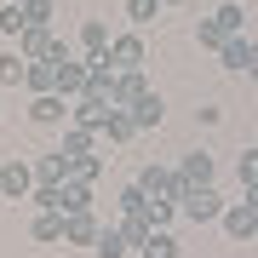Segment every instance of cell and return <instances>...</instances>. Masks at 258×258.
<instances>
[{"label":"cell","mask_w":258,"mask_h":258,"mask_svg":"<svg viewBox=\"0 0 258 258\" xmlns=\"http://www.w3.org/2000/svg\"><path fill=\"white\" fill-rule=\"evenodd\" d=\"M35 195V161H0V207H18Z\"/></svg>","instance_id":"obj_1"},{"label":"cell","mask_w":258,"mask_h":258,"mask_svg":"<svg viewBox=\"0 0 258 258\" xmlns=\"http://www.w3.org/2000/svg\"><path fill=\"white\" fill-rule=\"evenodd\" d=\"M195 120H201V126H218L224 109H218V103H201V109H195Z\"/></svg>","instance_id":"obj_33"},{"label":"cell","mask_w":258,"mask_h":258,"mask_svg":"<svg viewBox=\"0 0 258 258\" xmlns=\"http://www.w3.org/2000/svg\"><path fill=\"white\" fill-rule=\"evenodd\" d=\"M247 207H252V212H258V184H247Z\"/></svg>","instance_id":"obj_34"},{"label":"cell","mask_w":258,"mask_h":258,"mask_svg":"<svg viewBox=\"0 0 258 258\" xmlns=\"http://www.w3.org/2000/svg\"><path fill=\"white\" fill-rule=\"evenodd\" d=\"M57 92H63L69 103L86 92V57H75V52H63V57H57Z\"/></svg>","instance_id":"obj_7"},{"label":"cell","mask_w":258,"mask_h":258,"mask_svg":"<svg viewBox=\"0 0 258 258\" xmlns=\"http://www.w3.org/2000/svg\"><path fill=\"white\" fill-rule=\"evenodd\" d=\"M109 63L115 69H144V35H138V29L109 35Z\"/></svg>","instance_id":"obj_5"},{"label":"cell","mask_w":258,"mask_h":258,"mask_svg":"<svg viewBox=\"0 0 258 258\" xmlns=\"http://www.w3.org/2000/svg\"><path fill=\"white\" fill-rule=\"evenodd\" d=\"M92 207V184H81V178H63V212H86Z\"/></svg>","instance_id":"obj_25"},{"label":"cell","mask_w":258,"mask_h":258,"mask_svg":"<svg viewBox=\"0 0 258 258\" xmlns=\"http://www.w3.org/2000/svg\"><path fill=\"white\" fill-rule=\"evenodd\" d=\"M57 46H63V40L52 35V23H29L23 35H18V52H23V57H46V52H57Z\"/></svg>","instance_id":"obj_11"},{"label":"cell","mask_w":258,"mask_h":258,"mask_svg":"<svg viewBox=\"0 0 258 258\" xmlns=\"http://www.w3.org/2000/svg\"><path fill=\"white\" fill-rule=\"evenodd\" d=\"M212 18L230 29V35H247V6H241V0H218V12H212Z\"/></svg>","instance_id":"obj_24"},{"label":"cell","mask_w":258,"mask_h":258,"mask_svg":"<svg viewBox=\"0 0 258 258\" xmlns=\"http://www.w3.org/2000/svg\"><path fill=\"white\" fill-rule=\"evenodd\" d=\"M92 252H98V258H126V252H132V241L120 235V224H103L98 241H92Z\"/></svg>","instance_id":"obj_18"},{"label":"cell","mask_w":258,"mask_h":258,"mask_svg":"<svg viewBox=\"0 0 258 258\" xmlns=\"http://www.w3.org/2000/svg\"><path fill=\"white\" fill-rule=\"evenodd\" d=\"M69 109L75 103L63 92H35L29 98V120H35V126H69Z\"/></svg>","instance_id":"obj_4"},{"label":"cell","mask_w":258,"mask_h":258,"mask_svg":"<svg viewBox=\"0 0 258 258\" xmlns=\"http://www.w3.org/2000/svg\"><path fill=\"white\" fill-rule=\"evenodd\" d=\"M144 218L155 224V230H166V224L178 218V201H161V195H149V201H144Z\"/></svg>","instance_id":"obj_27"},{"label":"cell","mask_w":258,"mask_h":258,"mask_svg":"<svg viewBox=\"0 0 258 258\" xmlns=\"http://www.w3.org/2000/svg\"><path fill=\"white\" fill-rule=\"evenodd\" d=\"M23 29H29V12L18 6V0H6V6H0V35H12V40H18Z\"/></svg>","instance_id":"obj_26"},{"label":"cell","mask_w":258,"mask_h":258,"mask_svg":"<svg viewBox=\"0 0 258 258\" xmlns=\"http://www.w3.org/2000/svg\"><path fill=\"white\" fill-rule=\"evenodd\" d=\"M126 18H132V29L155 23V18H161V0H126Z\"/></svg>","instance_id":"obj_29"},{"label":"cell","mask_w":258,"mask_h":258,"mask_svg":"<svg viewBox=\"0 0 258 258\" xmlns=\"http://www.w3.org/2000/svg\"><path fill=\"white\" fill-rule=\"evenodd\" d=\"M69 178H81V184H98V178H103V155H75V161H69Z\"/></svg>","instance_id":"obj_28"},{"label":"cell","mask_w":258,"mask_h":258,"mask_svg":"<svg viewBox=\"0 0 258 258\" xmlns=\"http://www.w3.org/2000/svg\"><path fill=\"white\" fill-rule=\"evenodd\" d=\"M103 224L92 218V212H63V247H92Z\"/></svg>","instance_id":"obj_9"},{"label":"cell","mask_w":258,"mask_h":258,"mask_svg":"<svg viewBox=\"0 0 258 258\" xmlns=\"http://www.w3.org/2000/svg\"><path fill=\"white\" fill-rule=\"evenodd\" d=\"M98 52H109V23H103V18H86L81 23V57H98Z\"/></svg>","instance_id":"obj_17"},{"label":"cell","mask_w":258,"mask_h":258,"mask_svg":"<svg viewBox=\"0 0 258 258\" xmlns=\"http://www.w3.org/2000/svg\"><path fill=\"white\" fill-rule=\"evenodd\" d=\"M103 138H109V144H132V138H138V120H132V109H109V120H103Z\"/></svg>","instance_id":"obj_19"},{"label":"cell","mask_w":258,"mask_h":258,"mask_svg":"<svg viewBox=\"0 0 258 258\" xmlns=\"http://www.w3.org/2000/svg\"><path fill=\"white\" fill-rule=\"evenodd\" d=\"M98 138H103L98 126H75V120H69V126H63V144H57V149L75 161V155H92V149H98Z\"/></svg>","instance_id":"obj_13"},{"label":"cell","mask_w":258,"mask_h":258,"mask_svg":"<svg viewBox=\"0 0 258 258\" xmlns=\"http://www.w3.org/2000/svg\"><path fill=\"white\" fill-rule=\"evenodd\" d=\"M138 184H144V195H161V201H178V195H184L189 184H184V172H178V166H138Z\"/></svg>","instance_id":"obj_3"},{"label":"cell","mask_w":258,"mask_h":258,"mask_svg":"<svg viewBox=\"0 0 258 258\" xmlns=\"http://www.w3.org/2000/svg\"><path fill=\"white\" fill-rule=\"evenodd\" d=\"M115 224H120V235H126V241H132V252H138V247H144V235H149V230H155V224H149V218H144V212H120V218H115Z\"/></svg>","instance_id":"obj_23"},{"label":"cell","mask_w":258,"mask_h":258,"mask_svg":"<svg viewBox=\"0 0 258 258\" xmlns=\"http://www.w3.org/2000/svg\"><path fill=\"white\" fill-rule=\"evenodd\" d=\"M109 109H115L109 98H92V92H81V98H75V109H69V120H75V126H98V132H103Z\"/></svg>","instance_id":"obj_10"},{"label":"cell","mask_w":258,"mask_h":258,"mask_svg":"<svg viewBox=\"0 0 258 258\" xmlns=\"http://www.w3.org/2000/svg\"><path fill=\"white\" fill-rule=\"evenodd\" d=\"M23 12H29V23H52V0H23Z\"/></svg>","instance_id":"obj_32"},{"label":"cell","mask_w":258,"mask_h":258,"mask_svg":"<svg viewBox=\"0 0 258 258\" xmlns=\"http://www.w3.org/2000/svg\"><path fill=\"white\" fill-rule=\"evenodd\" d=\"M178 212H184L189 224H212V218H224V195L212 189V184H201V189H184V195H178Z\"/></svg>","instance_id":"obj_2"},{"label":"cell","mask_w":258,"mask_h":258,"mask_svg":"<svg viewBox=\"0 0 258 258\" xmlns=\"http://www.w3.org/2000/svg\"><path fill=\"white\" fill-rule=\"evenodd\" d=\"M18 6H23V0H18Z\"/></svg>","instance_id":"obj_36"},{"label":"cell","mask_w":258,"mask_h":258,"mask_svg":"<svg viewBox=\"0 0 258 258\" xmlns=\"http://www.w3.org/2000/svg\"><path fill=\"white\" fill-rule=\"evenodd\" d=\"M235 178H241V189H247V184H258V149H247V155L235 161Z\"/></svg>","instance_id":"obj_31"},{"label":"cell","mask_w":258,"mask_h":258,"mask_svg":"<svg viewBox=\"0 0 258 258\" xmlns=\"http://www.w3.org/2000/svg\"><path fill=\"white\" fill-rule=\"evenodd\" d=\"M69 178V155L52 149V155H35V184H63Z\"/></svg>","instance_id":"obj_16"},{"label":"cell","mask_w":258,"mask_h":258,"mask_svg":"<svg viewBox=\"0 0 258 258\" xmlns=\"http://www.w3.org/2000/svg\"><path fill=\"white\" fill-rule=\"evenodd\" d=\"M161 115H166V103H161V92H144L138 103H132V120H138V132H149V126H161Z\"/></svg>","instance_id":"obj_20"},{"label":"cell","mask_w":258,"mask_h":258,"mask_svg":"<svg viewBox=\"0 0 258 258\" xmlns=\"http://www.w3.org/2000/svg\"><path fill=\"white\" fill-rule=\"evenodd\" d=\"M224 40H230V29H224L218 18H201V23H195V46H201V52H218Z\"/></svg>","instance_id":"obj_22"},{"label":"cell","mask_w":258,"mask_h":258,"mask_svg":"<svg viewBox=\"0 0 258 258\" xmlns=\"http://www.w3.org/2000/svg\"><path fill=\"white\" fill-rule=\"evenodd\" d=\"M218 224H224V235H230V241H252V235H258V212H252L247 201H230Z\"/></svg>","instance_id":"obj_6"},{"label":"cell","mask_w":258,"mask_h":258,"mask_svg":"<svg viewBox=\"0 0 258 258\" xmlns=\"http://www.w3.org/2000/svg\"><path fill=\"white\" fill-rule=\"evenodd\" d=\"M161 6H195V0H161Z\"/></svg>","instance_id":"obj_35"},{"label":"cell","mask_w":258,"mask_h":258,"mask_svg":"<svg viewBox=\"0 0 258 258\" xmlns=\"http://www.w3.org/2000/svg\"><path fill=\"white\" fill-rule=\"evenodd\" d=\"M144 92H149L144 69H120V75H115V86H109V103H115V109H132Z\"/></svg>","instance_id":"obj_8"},{"label":"cell","mask_w":258,"mask_h":258,"mask_svg":"<svg viewBox=\"0 0 258 258\" xmlns=\"http://www.w3.org/2000/svg\"><path fill=\"white\" fill-rule=\"evenodd\" d=\"M178 172H184V184H189V189H201V184H212V178H218V166H212L207 149H189V155L178 161Z\"/></svg>","instance_id":"obj_12"},{"label":"cell","mask_w":258,"mask_h":258,"mask_svg":"<svg viewBox=\"0 0 258 258\" xmlns=\"http://www.w3.org/2000/svg\"><path fill=\"white\" fill-rule=\"evenodd\" d=\"M138 258H178V235L172 230H149L144 247H138Z\"/></svg>","instance_id":"obj_21"},{"label":"cell","mask_w":258,"mask_h":258,"mask_svg":"<svg viewBox=\"0 0 258 258\" xmlns=\"http://www.w3.org/2000/svg\"><path fill=\"white\" fill-rule=\"evenodd\" d=\"M35 207L40 212H63V184H35Z\"/></svg>","instance_id":"obj_30"},{"label":"cell","mask_w":258,"mask_h":258,"mask_svg":"<svg viewBox=\"0 0 258 258\" xmlns=\"http://www.w3.org/2000/svg\"><path fill=\"white\" fill-rule=\"evenodd\" d=\"M23 81H29V57L18 46H6L0 52V92H12V86H23Z\"/></svg>","instance_id":"obj_14"},{"label":"cell","mask_w":258,"mask_h":258,"mask_svg":"<svg viewBox=\"0 0 258 258\" xmlns=\"http://www.w3.org/2000/svg\"><path fill=\"white\" fill-rule=\"evenodd\" d=\"M29 235H35L40 247H63V212H35Z\"/></svg>","instance_id":"obj_15"}]
</instances>
